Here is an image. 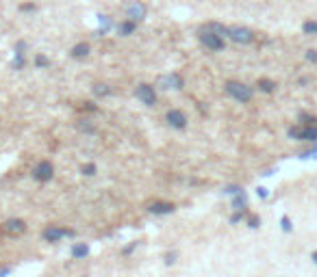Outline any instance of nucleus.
Masks as SVG:
<instances>
[{"label":"nucleus","mask_w":317,"mask_h":277,"mask_svg":"<svg viewBox=\"0 0 317 277\" xmlns=\"http://www.w3.org/2000/svg\"><path fill=\"white\" fill-rule=\"evenodd\" d=\"M76 232L74 230H68V228H59V225H50V228L44 230V240H48V243H57V240L65 238V236H74Z\"/></svg>","instance_id":"9"},{"label":"nucleus","mask_w":317,"mask_h":277,"mask_svg":"<svg viewBox=\"0 0 317 277\" xmlns=\"http://www.w3.org/2000/svg\"><path fill=\"white\" fill-rule=\"evenodd\" d=\"M224 89H226V93H228L230 98L237 100V102H241V104L250 102L252 95H254V89L250 87V85H245V83H239V80H226Z\"/></svg>","instance_id":"1"},{"label":"nucleus","mask_w":317,"mask_h":277,"mask_svg":"<svg viewBox=\"0 0 317 277\" xmlns=\"http://www.w3.org/2000/svg\"><path fill=\"white\" fill-rule=\"evenodd\" d=\"M89 254V247L87 245H74L72 247V256H74V258H85V256H87Z\"/></svg>","instance_id":"18"},{"label":"nucleus","mask_w":317,"mask_h":277,"mask_svg":"<svg viewBox=\"0 0 317 277\" xmlns=\"http://www.w3.org/2000/svg\"><path fill=\"white\" fill-rule=\"evenodd\" d=\"M226 37H228L230 42L239 43V46H248V43L254 42V33L250 31L248 26H239V24L228 26V35H226Z\"/></svg>","instance_id":"5"},{"label":"nucleus","mask_w":317,"mask_h":277,"mask_svg":"<svg viewBox=\"0 0 317 277\" xmlns=\"http://www.w3.org/2000/svg\"><path fill=\"white\" fill-rule=\"evenodd\" d=\"M80 171H83V175H94L96 173V165L87 163V165H83V167H80Z\"/></svg>","instance_id":"22"},{"label":"nucleus","mask_w":317,"mask_h":277,"mask_svg":"<svg viewBox=\"0 0 317 277\" xmlns=\"http://www.w3.org/2000/svg\"><path fill=\"white\" fill-rule=\"evenodd\" d=\"M280 223H283V230H285V232H291V221H289V216H283V221H280Z\"/></svg>","instance_id":"26"},{"label":"nucleus","mask_w":317,"mask_h":277,"mask_svg":"<svg viewBox=\"0 0 317 277\" xmlns=\"http://www.w3.org/2000/svg\"><path fill=\"white\" fill-rule=\"evenodd\" d=\"M115 31H118L120 37H128V35H133L135 31H137V22H133V20H122V22L115 26Z\"/></svg>","instance_id":"14"},{"label":"nucleus","mask_w":317,"mask_h":277,"mask_svg":"<svg viewBox=\"0 0 317 277\" xmlns=\"http://www.w3.org/2000/svg\"><path fill=\"white\" fill-rule=\"evenodd\" d=\"M135 95H137V100H142L146 107H154L157 104V91L148 83H139L137 89H135Z\"/></svg>","instance_id":"7"},{"label":"nucleus","mask_w":317,"mask_h":277,"mask_svg":"<svg viewBox=\"0 0 317 277\" xmlns=\"http://www.w3.org/2000/svg\"><path fill=\"white\" fill-rule=\"evenodd\" d=\"M2 230L7 232V234H11V236H20V234L26 232V223H24L22 219H9L7 223L2 225Z\"/></svg>","instance_id":"12"},{"label":"nucleus","mask_w":317,"mask_h":277,"mask_svg":"<svg viewBox=\"0 0 317 277\" xmlns=\"http://www.w3.org/2000/svg\"><path fill=\"white\" fill-rule=\"evenodd\" d=\"M198 37H200V43H202V46H204L206 50H213V52H219V50H224V48H226V37H222V35H218L215 31H211V28L200 26Z\"/></svg>","instance_id":"2"},{"label":"nucleus","mask_w":317,"mask_h":277,"mask_svg":"<svg viewBox=\"0 0 317 277\" xmlns=\"http://www.w3.org/2000/svg\"><path fill=\"white\" fill-rule=\"evenodd\" d=\"M35 4L33 2H24V4H20V11H35Z\"/></svg>","instance_id":"25"},{"label":"nucleus","mask_w":317,"mask_h":277,"mask_svg":"<svg viewBox=\"0 0 317 277\" xmlns=\"http://www.w3.org/2000/svg\"><path fill=\"white\" fill-rule=\"evenodd\" d=\"M174 258H176V254H168V256H165V262H168V264H172Z\"/></svg>","instance_id":"27"},{"label":"nucleus","mask_w":317,"mask_h":277,"mask_svg":"<svg viewBox=\"0 0 317 277\" xmlns=\"http://www.w3.org/2000/svg\"><path fill=\"white\" fill-rule=\"evenodd\" d=\"M54 175V167L50 160H42V163H37V167L33 169V178L37 180V182H50Z\"/></svg>","instance_id":"8"},{"label":"nucleus","mask_w":317,"mask_h":277,"mask_svg":"<svg viewBox=\"0 0 317 277\" xmlns=\"http://www.w3.org/2000/svg\"><path fill=\"white\" fill-rule=\"evenodd\" d=\"M302 33L311 35V37H317V20H306V22L302 24Z\"/></svg>","instance_id":"16"},{"label":"nucleus","mask_w":317,"mask_h":277,"mask_svg":"<svg viewBox=\"0 0 317 277\" xmlns=\"http://www.w3.org/2000/svg\"><path fill=\"white\" fill-rule=\"evenodd\" d=\"M89 52H92V46H89L87 42H78L76 46L70 50V57L76 59V61H80V59H87V57H89Z\"/></svg>","instance_id":"13"},{"label":"nucleus","mask_w":317,"mask_h":277,"mask_svg":"<svg viewBox=\"0 0 317 277\" xmlns=\"http://www.w3.org/2000/svg\"><path fill=\"white\" fill-rule=\"evenodd\" d=\"M304 57H306V61H309V63H317V50H313V48L306 50Z\"/></svg>","instance_id":"23"},{"label":"nucleus","mask_w":317,"mask_h":277,"mask_svg":"<svg viewBox=\"0 0 317 277\" xmlns=\"http://www.w3.org/2000/svg\"><path fill=\"white\" fill-rule=\"evenodd\" d=\"M98 20H100V33H107L109 31V26H111V18L109 16H98Z\"/></svg>","instance_id":"19"},{"label":"nucleus","mask_w":317,"mask_h":277,"mask_svg":"<svg viewBox=\"0 0 317 277\" xmlns=\"http://www.w3.org/2000/svg\"><path fill=\"white\" fill-rule=\"evenodd\" d=\"M176 210V206L172 204V201H152V204H148V213H152V214H172Z\"/></svg>","instance_id":"11"},{"label":"nucleus","mask_w":317,"mask_h":277,"mask_svg":"<svg viewBox=\"0 0 317 277\" xmlns=\"http://www.w3.org/2000/svg\"><path fill=\"white\" fill-rule=\"evenodd\" d=\"M146 13H148V7H146L142 0H128V2L124 4V16L137 24L146 18Z\"/></svg>","instance_id":"6"},{"label":"nucleus","mask_w":317,"mask_h":277,"mask_svg":"<svg viewBox=\"0 0 317 277\" xmlns=\"http://www.w3.org/2000/svg\"><path fill=\"white\" fill-rule=\"evenodd\" d=\"M46 65H50V61H48V57H44V54H37L35 57V67H46Z\"/></svg>","instance_id":"21"},{"label":"nucleus","mask_w":317,"mask_h":277,"mask_svg":"<svg viewBox=\"0 0 317 277\" xmlns=\"http://www.w3.org/2000/svg\"><path fill=\"white\" fill-rule=\"evenodd\" d=\"M157 87L163 91H180L185 87V80L178 72H170V74H161L157 78Z\"/></svg>","instance_id":"4"},{"label":"nucleus","mask_w":317,"mask_h":277,"mask_svg":"<svg viewBox=\"0 0 317 277\" xmlns=\"http://www.w3.org/2000/svg\"><path fill=\"white\" fill-rule=\"evenodd\" d=\"M259 223H261V219L256 214H250L248 216V225H250V228H259Z\"/></svg>","instance_id":"24"},{"label":"nucleus","mask_w":317,"mask_h":277,"mask_svg":"<svg viewBox=\"0 0 317 277\" xmlns=\"http://www.w3.org/2000/svg\"><path fill=\"white\" fill-rule=\"evenodd\" d=\"M94 93L100 95V98H107V95H111V87H109V85L98 83V85H94Z\"/></svg>","instance_id":"17"},{"label":"nucleus","mask_w":317,"mask_h":277,"mask_svg":"<svg viewBox=\"0 0 317 277\" xmlns=\"http://www.w3.org/2000/svg\"><path fill=\"white\" fill-rule=\"evenodd\" d=\"M313 262H315V264H317V251H315V254H313Z\"/></svg>","instance_id":"28"},{"label":"nucleus","mask_w":317,"mask_h":277,"mask_svg":"<svg viewBox=\"0 0 317 277\" xmlns=\"http://www.w3.org/2000/svg\"><path fill=\"white\" fill-rule=\"evenodd\" d=\"M256 87H259V91H263V93H274L276 91V83L269 78H259Z\"/></svg>","instance_id":"15"},{"label":"nucleus","mask_w":317,"mask_h":277,"mask_svg":"<svg viewBox=\"0 0 317 277\" xmlns=\"http://www.w3.org/2000/svg\"><path fill=\"white\" fill-rule=\"evenodd\" d=\"M78 128L83 130V132H87V134H92V132H96V128H94V126L89 124V122H87V119H80V122H78Z\"/></svg>","instance_id":"20"},{"label":"nucleus","mask_w":317,"mask_h":277,"mask_svg":"<svg viewBox=\"0 0 317 277\" xmlns=\"http://www.w3.org/2000/svg\"><path fill=\"white\" fill-rule=\"evenodd\" d=\"M289 139L293 141H306V143H315L317 141V124H298L289 128Z\"/></svg>","instance_id":"3"},{"label":"nucleus","mask_w":317,"mask_h":277,"mask_svg":"<svg viewBox=\"0 0 317 277\" xmlns=\"http://www.w3.org/2000/svg\"><path fill=\"white\" fill-rule=\"evenodd\" d=\"M165 122L176 130H185L187 128V115L178 108H172V110H168V115H165Z\"/></svg>","instance_id":"10"}]
</instances>
